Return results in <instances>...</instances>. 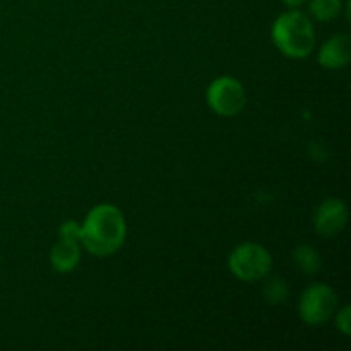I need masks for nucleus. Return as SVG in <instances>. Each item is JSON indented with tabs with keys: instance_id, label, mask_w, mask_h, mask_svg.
Here are the masks:
<instances>
[{
	"instance_id": "nucleus-1",
	"label": "nucleus",
	"mask_w": 351,
	"mask_h": 351,
	"mask_svg": "<svg viewBox=\"0 0 351 351\" xmlns=\"http://www.w3.org/2000/svg\"><path fill=\"white\" fill-rule=\"evenodd\" d=\"M125 237L127 223L122 211L113 204H98L81 223L79 242L93 256L108 257L123 245Z\"/></svg>"
},
{
	"instance_id": "nucleus-2",
	"label": "nucleus",
	"mask_w": 351,
	"mask_h": 351,
	"mask_svg": "<svg viewBox=\"0 0 351 351\" xmlns=\"http://www.w3.org/2000/svg\"><path fill=\"white\" fill-rule=\"evenodd\" d=\"M271 38L278 50L290 58H305L314 51L315 31L311 17L300 9H290L276 17Z\"/></svg>"
},
{
	"instance_id": "nucleus-3",
	"label": "nucleus",
	"mask_w": 351,
	"mask_h": 351,
	"mask_svg": "<svg viewBox=\"0 0 351 351\" xmlns=\"http://www.w3.org/2000/svg\"><path fill=\"white\" fill-rule=\"evenodd\" d=\"M273 267V256L264 245L245 242L237 245L228 256V269L237 280L252 283L264 280Z\"/></svg>"
},
{
	"instance_id": "nucleus-4",
	"label": "nucleus",
	"mask_w": 351,
	"mask_h": 351,
	"mask_svg": "<svg viewBox=\"0 0 351 351\" xmlns=\"http://www.w3.org/2000/svg\"><path fill=\"white\" fill-rule=\"evenodd\" d=\"M338 308V295L326 283H314L305 288L298 302V315L307 326L326 324L335 317Z\"/></svg>"
},
{
	"instance_id": "nucleus-5",
	"label": "nucleus",
	"mask_w": 351,
	"mask_h": 351,
	"mask_svg": "<svg viewBox=\"0 0 351 351\" xmlns=\"http://www.w3.org/2000/svg\"><path fill=\"white\" fill-rule=\"evenodd\" d=\"M209 108L219 117H235L245 108L247 93L242 82L232 75H219L206 91Z\"/></svg>"
},
{
	"instance_id": "nucleus-6",
	"label": "nucleus",
	"mask_w": 351,
	"mask_h": 351,
	"mask_svg": "<svg viewBox=\"0 0 351 351\" xmlns=\"http://www.w3.org/2000/svg\"><path fill=\"white\" fill-rule=\"evenodd\" d=\"M348 223V208L341 199L329 197L314 213V228L321 237H335Z\"/></svg>"
},
{
	"instance_id": "nucleus-7",
	"label": "nucleus",
	"mask_w": 351,
	"mask_h": 351,
	"mask_svg": "<svg viewBox=\"0 0 351 351\" xmlns=\"http://www.w3.org/2000/svg\"><path fill=\"white\" fill-rule=\"evenodd\" d=\"M319 64L324 69L338 71L346 67L351 60V38L350 34L339 33L329 38L319 50Z\"/></svg>"
},
{
	"instance_id": "nucleus-8",
	"label": "nucleus",
	"mask_w": 351,
	"mask_h": 351,
	"mask_svg": "<svg viewBox=\"0 0 351 351\" xmlns=\"http://www.w3.org/2000/svg\"><path fill=\"white\" fill-rule=\"evenodd\" d=\"M81 261V249H79V240L62 239L58 237V242L51 247L50 263L58 273H71L77 267Z\"/></svg>"
},
{
	"instance_id": "nucleus-9",
	"label": "nucleus",
	"mask_w": 351,
	"mask_h": 351,
	"mask_svg": "<svg viewBox=\"0 0 351 351\" xmlns=\"http://www.w3.org/2000/svg\"><path fill=\"white\" fill-rule=\"evenodd\" d=\"M343 0H311L308 2V12L319 23H329L338 19L343 12Z\"/></svg>"
},
{
	"instance_id": "nucleus-10",
	"label": "nucleus",
	"mask_w": 351,
	"mask_h": 351,
	"mask_svg": "<svg viewBox=\"0 0 351 351\" xmlns=\"http://www.w3.org/2000/svg\"><path fill=\"white\" fill-rule=\"evenodd\" d=\"M295 264L305 274H315L321 269V256L311 245H300L293 254Z\"/></svg>"
},
{
	"instance_id": "nucleus-11",
	"label": "nucleus",
	"mask_w": 351,
	"mask_h": 351,
	"mask_svg": "<svg viewBox=\"0 0 351 351\" xmlns=\"http://www.w3.org/2000/svg\"><path fill=\"white\" fill-rule=\"evenodd\" d=\"M264 295H266V298L271 302V304H280V302H285L288 297L287 283L281 280H273L271 283L266 285V288H264Z\"/></svg>"
},
{
	"instance_id": "nucleus-12",
	"label": "nucleus",
	"mask_w": 351,
	"mask_h": 351,
	"mask_svg": "<svg viewBox=\"0 0 351 351\" xmlns=\"http://www.w3.org/2000/svg\"><path fill=\"white\" fill-rule=\"evenodd\" d=\"M336 328L343 332L345 336L351 335V308L350 305H345L343 308H338V312L335 314Z\"/></svg>"
},
{
	"instance_id": "nucleus-13",
	"label": "nucleus",
	"mask_w": 351,
	"mask_h": 351,
	"mask_svg": "<svg viewBox=\"0 0 351 351\" xmlns=\"http://www.w3.org/2000/svg\"><path fill=\"white\" fill-rule=\"evenodd\" d=\"M79 235H81V225L77 221H65L58 230V237H62V239L79 240Z\"/></svg>"
},
{
	"instance_id": "nucleus-14",
	"label": "nucleus",
	"mask_w": 351,
	"mask_h": 351,
	"mask_svg": "<svg viewBox=\"0 0 351 351\" xmlns=\"http://www.w3.org/2000/svg\"><path fill=\"white\" fill-rule=\"evenodd\" d=\"M307 2L308 0H283V3L288 9H300V7L305 5Z\"/></svg>"
}]
</instances>
